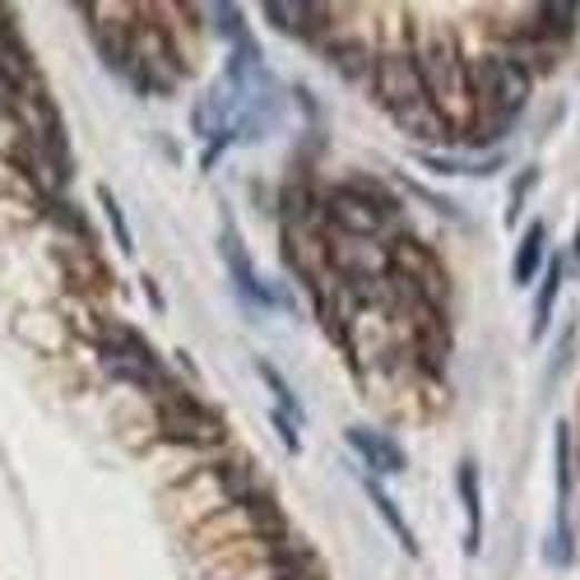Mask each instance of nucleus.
<instances>
[{"instance_id":"obj_27","label":"nucleus","mask_w":580,"mask_h":580,"mask_svg":"<svg viewBox=\"0 0 580 580\" xmlns=\"http://www.w3.org/2000/svg\"><path fill=\"white\" fill-rule=\"evenodd\" d=\"M576 260H580V228H576Z\"/></svg>"},{"instance_id":"obj_18","label":"nucleus","mask_w":580,"mask_h":580,"mask_svg":"<svg viewBox=\"0 0 580 580\" xmlns=\"http://www.w3.org/2000/svg\"><path fill=\"white\" fill-rule=\"evenodd\" d=\"M256 372H260V381H266V386L274 390V404H279V413H283V418H293V423L302 428V418H307V413H302V400L293 394V386L283 381L279 367H274V362H266V358H256Z\"/></svg>"},{"instance_id":"obj_1","label":"nucleus","mask_w":580,"mask_h":580,"mask_svg":"<svg viewBox=\"0 0 580 580\" xmlns=\"http://www.w3.org/2000/svg\"><path fill=\"white\" fill-rule=\"evenodd\" d=\"M418 74H423L428 102L441 112V121L464 140V130L473 126V93H469V57H460V47L451 33H432L413 47Z\"/></svg>"},{"instance_id":"obj_15","label":"nucleus","mask_w":580,"mask_h":580,"mask_svg":"<svg viewBox=\"0 0 580 580\" xmlns=\"http://www.w3.org/2000/svg\"><path fill=\"white\" fill-rule=\"evenodd\" d=\"M266 562H270V576H274V580H326L321 562H316L302 543L270 548V552H266Z\"/></svg>"},{"instance_id":"obj_8","label":"nucleus","mask_w":580,"mask_h":580,"mask_svg":"<svg viewBox=\"0 0 580 580\" xmlns=\"http://www.w3.org/2000/svg\"><path fill=\"white\" fill-rule=\"evenodd\" d=\"M242 516H247V524H251V534L266 543V552L270 548H288V543H298L293 539V530H288V516H283V507L274 502V492H266L260 488L256 497H247L242 502Z\"/></svg>"},{"instance_id":"obj_10","label":"nucleus","mask_w":580,"mask_h":580,"mask_svg":"<svg viewBox=\"0 0 580 580\" xmlns=\"http://www.w3.org/2000/svg\"><path fill=\"white\" fill-rule=\"evenodd\" d=\"M98 353H102V358H117V362H144V367H158V372H168L163 358L153 353L149 339H144L140 330L121 326V321L98 326Z\"/></svg>"},{"instance_id":"obj_17","label":"nucleus","mask_w":580,"mask_h":580,"mask_svg":"<svg viewBox=\"0 0 580 580\" xmlns=\"http://www.w3.org/2000/svg\"><path fill=\"white\" fill-rule=\"evenodd\" d=\"M362 483H367V497H372V507L381 511V520L390 524V534H394V539H400V548H404V552H409V558H413V552H418V543H413V530H409V524H404V516H400V507H394V502H390V492H386V488H381V483L372 479V473H367V479H362Z\"/></svg>"},{"instance_id":"obj_23","label":"nucleus","mask_w":580,"mask_h":580,"mask_svg":"<svg viewBox=\"0 0 580 580\" xmlns=\"http://www.w3.org/2000/svg\"><path fill=\"white\" fill-rule=\"evenodd\" d=\"M270 423H274V432H279V441H283V451H288V456H298V451H302V437H298V423H293V418H283V413L274 409Z\"/></svg>"},{"instance_id":"obj_12","label":"nucleus","mask_w":580,"mask_h":580,"mask_svg":"<svg viewBox=\"0 0 580 580\" xmlns=\"http://www.w3.org/2000/svg\"><path fill=\"white\" fill-rule=\"evenodd\" d=\"M344 437H349V446L362 456V464L372 469V473H404V451L386 432H377V428H349Z\"/></svg>"},{"instance_id":"obj_26","label":"nucleus","mask_w":580,"mask_h":580,"mask_svg":"<svg viewBox=\"0 0 580 580\" xmlns=\"http://www.w3.org/2000/svg\"><path fill=\"white\" fill-rule=\"evenodd\" d=\"M140 288H144V298H149V302H153V307H158V311H163V307H168V298H163V288H158V283H153V279H144V283H140Z\"/></svg>"},{"instance_id":"obj_19","label":"nucleus","mask_w":580,"mask_h":580,"mask_svg":"<svg viewBox=\"0 0 580 580\" xmlns=\"http://www.w3.org/2000/svg\"><path fill=\"white\" fill-rule=\"evenodd\" d=\"M558 293H562V260H552L548 274H543V283H539V298H534V339L548 334V326H552V302H558Z\"/></svg>"},{"instance_id":"obj_7","label":"nucleus","mask_w":580,"mask_h":580,"mask_svg":"<svg viewBox=\"0 0 580 580\" xmlns=\"http://www.w3.org/2000/svg\"><path fill=\"white\" fill-rule=\"evenodd\" d=\"M219 256H223V266H228V274H232V288H237V293H242L247 302H256V307H270V302H274L270 288L256 279L251 251H247V242H242V232H237V223H223Z\"/></svg>"},{"instance_id":"obj_4","label":"nucleus","mask_w":580,"mask_h":580,"mask_svg":"<svg viewBox=\"0 0 580 580\" xmlns=\"http://www.w3.org/2000/svg\"><path fill=\"white\" fill-rule=\"evenodd\" d=\"M321 214H326L330 228H339L344 237H358V242H377V237L386 232V223H390L372 200H362V196L349 187V181H339L334 191L321 196Z\"/></svg>"},{"instance_id":"obj_20","label":"nucleus","mask_w":580,"mask_h":580,"mask_svg":"<svg viewBox=\"0 0 580 580\" xmlns=\"http://www.w3.org/2000/svg\"><path fill=\"white\" fill-rule=\"evenodd\" d=\"M98 204H102V214H108V223H112V232H117V247L130 256V251H136V237H130V223H126V214H121L117 196H112L108 187H98Z\"/></svg>"},{"instance_id":"obj_11","label":"nucleus","mask_w":580,"mask_h":580,"mask_svg":"<svg viewBox=\"0 0 580 580\" xmlns=\"http://www.w3.org/2000/svg\"><path fill=\"white\" fill-rule=\"evenodd\" d=\"M326 61L344 74V79H353V84H372V74H377V47L372 42H362V38H330L326 42Z\"/></svg>"},{"instance_id":"obj_5","label":"nucleus","mask_w":580,"mask_h":580,"mask_svg":"<svg viewBox=\"0 0 580 580\" xmlns=\"http://www.w3.org/2000/svg\"><path fill=\"white\" fill-rule=\"evenodd\" d=\"M260 14H266L279 33L302 38V42H321L334 29V10L316 6V0H266Z\"/></svg>"},{"instance_id":"obj_22","label":"nucleus","mask_w":580,"mask_h":580,"mask_svg":"<svg viewBox=\"0 0 580 580\" xmlns=\"http://www.w3.org/2000/svg\"><path fill=\"white\" fill-rule=\"evenodd\" d=\"M567 488H571V437L558 423V492H567Z\"/></svg>"},{"instance_id":"obj_25","label":"nucleus","mask_w":580,"mask_h":580,"mask_svg":"<svg viewBox=\"0 0 580 580\" xmlns=\"http://www.w3.org/2000/svg\"><path fill=\"white\" fill-rule=\"evenodd\" d=\"M534 181H539V168H530V172H524L516 187H511V219H516V204H524V196L534 191Z\"/></svg>"},{"instance_id":"obj_21","label":"nucleus","mask_w":580,"mask_h":580,"mask_svg":"<svg viewBox=\"0 0 580 580\" xmlns=\"http://www.w3.org/2000/svg\"><path fill=\"white\" fill-rule=\"evenodd\" d=\"M214 29H219L232 47L251 42V29H247V19H242V10H237V6H214Z\"/></svg>"},{"instance_id":"obj_2","label":"nucleus","mask_w":580,"mask_h":580,"mask_svg":"<svg viewBox=\"0 0 580 580\" xmlns=\"http://www.w3.org/2000/svg\"><path fill=\"white\" fill-rule=\"evenodd\" d=\"M153 418H158V432L172 446H187V451H214V446L228 441L223 418L209 409L196 390L187 386H168L153 394Z\"/></svg>"},{"instance_id":"obj_9","label":"nucleus","mask_w":580,"mask_h":580,"mask_svg":"<svg viewBox=\"0 0 580 580\" xmlns=\"http://www.w3.org/2000/svg\"><path fill=\"white\" fill-rule=\"evenodd\" d=\"M204 479L219 488V502H223V507H242L247 497L260 492V483H256V464H251L247 456H219L214 464L204 469Z\"/></svg>"},{"instance_id":"obj_3","label":"nucleus","mask_w":580,"mask_h":580,"mask_svg":"<svg viewBox=\"0 0 580 580\" xmlns=\"http://www.w3.org/2000/svg\"><path fill=\"white\" fill-rule=\"evenodd\" d=\"M372 93H377V102H381L390 117L404 112V108H418V102H428V89H423V74H418L413 47H381L377 51Z\"/></svg>"},{"instance_id":"obj_6","label":"nucleus","mask_w":580,"mask_h":580,"mask_svg":"<svg viewBox=\"0 0 580 580\" xmlns=\"http://www.w3.org/2000/svg\"><path fill=\"white\" fill-rule=\"evenodd\" d=\"M0 89H6L10 98H19V102H33L42 93L29 47H23V38L10 29V23H0Z\"/></svg>"},{"instance_id":"obj_24","label":"nucleus","mask_w":580,"mask_h":580,"mask_svg":"<svg viewBox=\"0 0 580 580\" xmlns=\"http://www.w3.org/2000/svg\"><path fill=\"white\" fill-rule=\"evenodd\" d=\"M548 558L558 562V567L571 562V534H567V520H558V534H552V543H548Z\"/></svg>"},{"instance_id":"obj_16","label":"nucleus","mask_w":580,"mask_h":580,"mask_svg":"<svg viewBox=\"0 0 580 580\" xmlns=\"http://www.w3.org/2000/svg\"><path fill=\"white\" fill-rule=\"evenodd\" d=\"M543 242H548V228H543V223L524 228L520 251H516V266H511L516 283H534V279H539V270H543Z\"/></svg>"},{"instance_id":"obj_14","label":"nucleus","mask_w":580,"mask_h":580,"mask_svg":"<svg viewBox=\"0 0 580 580\" xmlns=\"http://www.w3.org/2000/svg\"><path fill=\"white\" fill-rule=\"evenodd\" d=\"M456 488H460V502H464V552H479V539H483V497H479V473L464 460L456 469Z\"/></svg>"},{"instance_id":"obj_13","label":"nucleus","mask_w":580,"mask_h":580,"mask_svg":"<svg viewBox=\"0 0 580 580\" xmlns=\"http://www.w3.org/2000/svg\"><path fill=\"white\" fill-rule=\"evenodd\" d=\"M576 14H580V6H567V0L562 6H539L534 19L524 23V33L548 42V47H558V42H567L576 33Z\"/></svg>"}]
</instances>
